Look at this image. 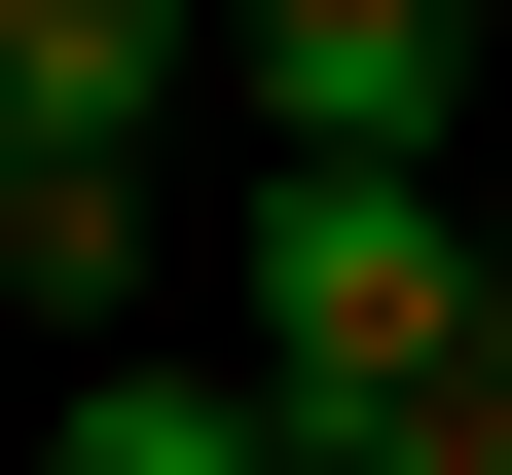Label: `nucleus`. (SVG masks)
Listing matches in <instances>:
<instances>
[{
    "label": "nucleus",
    "mask_w": 512,
    "mask_h": 475,
    "mask_svg": "<svg viewBox=\"0 0 512 475\" xmlns=\"http://www.w3.org/2000/svg\"><path fill=\"white\" fill-rule=\"evenodd\" d=\"M439 366H512L476 183H256V220H220V402H256L293 475H330L366 402H439Z\"/></svg>",
    "instance_id": "1"
},
{
    "label": "nucleus",
    "mask_w": 512,
    "mask_h": 475,
    "mask_svg": "<svg viewBox=\"0 0 512 475\" xmlns=\"http://www.w3.org/2000/svg\"><path fill=\"white\" fill-rule=\"evenodd\" d=\"M220 110H256V183H439L476 147V37H439V0H256Z\"/></svg>",
    "instance_id": "2"
},
{
    "label": "nucleus",
    "mask_w": 512,
    "mask_h": 475,
    "mask_svg": "<svg viewBox=\"0 0 512 475\" xmlns=\"http://www.w3.org/2000/svg\"><path fill=\"white\" fill-rule=\"evenodd\" d=\"M0 147H37V183H147L183 147V37H147V0H0Z\"/></svg>",
    "instance_id": "3"
},
{
    "label": "nucleus",
    "mask_w": 512,
    "mask_h": 475,
    "mask_svg": "<svg viewBox=\"0 0 512 475\" xmlns=\"http://www.w3.org/2000/svg\"><path fill=\"white\" fill-rule=\"evenodd\" d=\"M37 475H293V439H256L220 366H74V439H37Z\"/></svg>",
    "instance_id": "4"
},
{
    "label": "nucleus",
    "mask_w": 512,
    "mask_h": 475,
    "mask_svg": "<svg viewBox=\"0 0 512 475\" xmlns=\"http://www.w3.org/2000/svg\"><path fill=\"white\" fill-rule=\"evenodd\" d=\"M0 293H37V329H110V293H147V183H37V147H0Z\"/></svg>",
    "instance_id": "5"
},
{
    "label": "nucleus",
    "mask_w": 512,
    "mask_h": 475,
    "mask_svg": "<svg viewBox=\"0 0 512 475\" xmlns=\"http://www.w3.org/2000/svg\"><path fill=\"white\" fill-rule=\"evenodd\" d=\"M330 475H512V366H439V402H366Z\"/></svg>",
    "instance_id": "6"
},
{
    "label": "nucleus",
    "mask_w": 512,
    "mask_h": 475,
    "mask_svg": "<svg viewBox=\"0 0 512 475\" xmlns=\"http://www.w3.org/2000/svg\"><path fill=\"white\" fill-rule=\"evenodd\" d=\"M476 147H512V37H476Z\"/></svg>",
    "instance_id": "7"
}]
</instances>
